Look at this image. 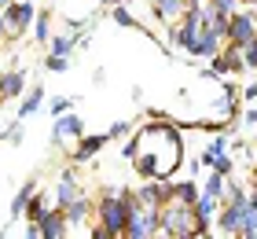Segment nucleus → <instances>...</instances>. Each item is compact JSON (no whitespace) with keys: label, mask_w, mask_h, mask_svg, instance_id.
<instances>
[{"label":"nucleus","mask_w":257,"mask_h":239,"mask_svg":"<svg viewBox=\"0 0 257 239\" xmlns=\"http://www.w3.org/2000/svg\"><path fill=\"white\" fill-rule=\"evenodd\" d=\"M19 89H22V74H8L4 85H0V96H15Z\"/></svg>","instance_id":"obj_1"},{"label":"nucleus","mask_w":257,"mask_h":239,"mask_svg":"<svg viewBox=\"0 0 257 239\" xmlns=\"http://www.w3.org/2000/svg\"><path fill=\"white\" fill-rule=\"evenodd\" d=\"M11 19H15V22H19V30H22V22L30 19V8H26V4H22V8H15V11H11Z\"/></svg>","instance_id":"obj_2"},{"label":"nucleus","mask_w":257,"mask_h":239,"mask_svg":"<svg viewBox=\"0 0 257 239\" xmlns=\"http://www.w3.org/2000/svg\"><path fill=\"white\" fill-rule=\"evenodd\" d=\"M0 30H4V26H0Z\"/></svg>","instance_id":"obj_3"}]
</instances>
